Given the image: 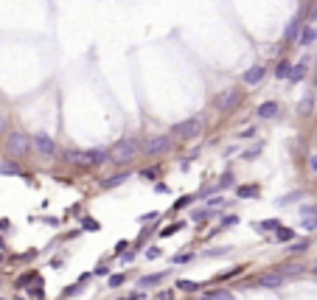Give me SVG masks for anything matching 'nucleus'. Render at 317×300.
<instances>
[{"mask_svg": "<svg viewBox=\"0 0 317 300\" xmlns=\"http://www.w3.org/2000/svg\"><path fill=\"white\" fill-rule=\"evenodd\" d=\"M138 152H140V143H138L135 138H124V140H118L110 149V163H115V166H129V163L138 160Z\"/></svg>", "mask_w": 317, "mask_h": 300, "instance_id": "nucleus-1", "label": "nucleus"}, {"mask_svg": "<svg viewBox=\"0 0 317 300\" xmlns=\"http://www.w3.org/2000/svg\"><path fill=\"white\" fill-rule=\"evenodd\" d=\"M177 289H182V292H197V289H199V283H194V280H180V283H177Z\"/></svg>", "mask_w": 317, "mask_h": 300, "instance_id": "nucleus-23", "label": "nucleus"}, {"mask_svg": "<svg viewBox=\"0 0 317 300\" xmlns=\"http://www.w3.org/2000/svg\"><path fill=\"white\" fill-rule=\"evenodd\" d=\"M233 182V174L227 171V174H222V180H219V188H225V185H230Z\"/></svg>", "mask_w": 317, "mask_h": 300, "instance_id": "nucleus-31", "label": "nucleus"}, {"mask_svg": "<svg viewBox=\"0 0 317 300\" xmlns=\"http://www.w3.org/2000/svg\"><path fill=\"white\" fill-rule=\"evenodd\" d=\"M166 278V272H155V275H146V278H140V286H155L160 280Z\"/></svg>", "mask_w": 317, "mask_h": 300, "instance_id": "nucleus-15", "label": "nucleus"}, {"mask_svg": "<svg viewBox=\"0 0 317 300\" xmlns=\"http://www.w3.org/2000/svg\"><path fill=\"white\" fill-rule=\"evenodd\" d=\"M303 230H317V219H315V216H306V219H303Z\"/></svg>", "mask_w": 317, "mask_h": 300, "instance_id": "nucleus-28", "label": "nucleus"}, {"mask_svg": "<svg viewBox=\"0 0 317 300\" xmlns=\"http://www.w3.org/2000/svg\"><path fill=\"white\" fill-rule=\"evenodd\" d=\"M6 227H9V222H6V219H0V230H6Z\"/></svg>", "mask_w": 317, "mask_h": 300, "instance_id": "nucleus-38", "label": "nucleus"}, {"mask_svg": "<svg viewBox=\"0 0 317 300\" xmlns=\"http://www.w3.org/2000/svg\"><path fill=\"white\" fill-rule=\"evenodd\" d=\"M202 300H230V292H214V295H208Z\"/></svg>", "mask_w": 317, "mask_h": 300, "instance_id": "nucleus-25", "label": "nucleus"}, {"mask_svg": "<svg viewBox=\"0 0 317 300\" xmlns=\"http://www.w3.org/2000/svg\"><path fill=\"white\" fill-rule=\"evenodd\" d=\"M65 163H70V166H87V152L84 149H68L65 152Z\"/></svg>", "mask_w": 317, "mask_h": 300, "instance_id": "nucleus-7", "label": "nucleus"}, {"mask_svg": "<svg viewBox=\"0 0 317 300\" xmlns=\"http://www.w3.org/2000/svg\"><path fill=\"white\" fill-rule=\"evenodd\" d=\"M264 76H267V67H261V65L250 67L247 73H244V84H250V87H253V84H258Z\"/></svg>", "mask_w": 317, "mask_h": 300, "instance_id": "nucleus-9", "label": "nucleus"}, {"mask_svg": "<svg viewBox=\"0 0 317 300\" xmlns=\"http://www.w3.org/2000/svg\"><path fill=\"white\" fill-rule=\"evenodd\" d=\"M81 227H84L87 233H96V230H101V224L96 222V219H84V222H81Z\"/></svg>", "mask_w": 317, "mask_h": 300, "instance_id": "nucleus-22", "label": "nucleus"}, {"mask_svg": "<svg viewBox=\"0 0 317 300\" xmlns=\"http://www.w3.org/2000/svg\"><path fill=\"white\" fill-rule=\"evenodd\" d=\"M300 37V20L295 17L292 22H289V28H286V40H297Z\"/></svg>", "mask_w": 317, "mask_h": 300, "instance_id": "nucleus-13", "label": "nucleus"}, {"mask_svg": "<svg viewBox=\"0 0 317 300\" xmlns=\"http://www.w3.org/2000/svg\"><path fill=\"white\" fill-rule=\"evenodd\" d=\"M289 73H292V65H289V62H281L278 70H275V76L278 79H289Z\"/></svg>", "mask_w": 317, "mask_h": 300, "instance_id": "nucleus-17", "label": "nucleus"}, {"mask_svg": "<svg viewBox=\"0 0 317 300\" xmlns=\"http://www.w3.org/2000/svg\"><path fill=\"white\" fill-rule=\"evenodd\" d=\"M110 160V149H90L87 152V166H101Z\"/></svg>", "mask_w": 317, "mask_h": 300, "instance_id": "nucleus-8", "label": "nucleus"}, {"mask_svg": "<svg viewBox=\"0 0 317 300\" xmlns=\"http://www.w3.org/2000/svg\"><path fill=\"white\" fill-rule=\"evenodd\" d=\"M191 200H194V197H182V200H177V208H185Z\"/></svg>", "mask_w": 317, "mask_h": 300, "instance_id": "nucleus-35", "label": "nucleus"}, {"mask_svg": "<svg viewBox=\"0 0 317 300\" xmlns=\"http://www.w3.org/2000/svg\"><path fill=\"white\" fill-rule=\"evenodd\" d=\"M202 132V118H188L171 126V138H197Z\"/></svg>", "mask_w": 317, "mask_h": 300, "instance_id": "nucleus-5", "label": "nucleus"}, {"mask_svg": "<svg viewBox=\"0 0 317 300\" xmlns=\"http://www.w3.org/2000/svg\"><path fill=\"white\" fill-rule=\"evenodd\" d=\"M129 180V171H124V174H115V177L104 180V188H115V185H121V182H126Z\"/></svg>", "mask_w": 317, "mask_h": 300, "instance_id": "nucleus-12", "label": "nucleus"}, {"mask_svg": "<svg viewBox=\"0 0 317 300\" xmlns=\"http://www.w3.org/2000/svg\"><path fill=\"white\" fill-rule=\"evenodd\" d=\"M315 275H317V267H315Z\"/></svg>", "mask_w": 317, "mask_h": 300, "instance_id": "nucleus-40", "label": "nucleus"}, {"mask_svg": "<svg viewBox=\"0 0 317 300\" xmlns=\"http://www.w3.org/2000/svg\"><path fill=\"white\" fill-rule=\"evenodd\" d=\"M312 107H315V99L306 96V99L300 101V107H297V115H312Z\"/></svg>", "mask_w": 317, "mask_h": 300, "instance_id": "nucleus-14", "label": "nucleus"}, {"mask_svg": "<svg viewBox=\"0 0 317 300\" xmlns=\"http://www.w3.org/2000/svg\"><path fill=\"white\" fill-rule=\"evenodd\" d=\"M309 168H312V171L317 174V155H315V157H309Z\"/></svg>", "mask_w": 317, "mask_h": 300, "instance_id": "nucleus-37", "label": "nucleus"}, {"mask_svg": "<svg viewBox=\"0 0 317 300\" xmlns=\"http://www.w3.org/2000/svg\"><path fill=\"white\" fill-rule=\"evenodd\" d=\"M306 250H309V241H295V244L289 247V253H292V256H295V253L300 256V253H306Z\"/></svg>", "mask_w": 317, "mask_h": 300, "instance_id": "nucleus-24", "label": "nucleus"}, {"mask_svg": "<svg viewBox=\"0 0 317 300\" xmlns=\"http://www.w3.org/2000/svg\"><path fill=\"white\" fill-rule=\"evenodd\" d=\"M6 129H9V121H6V115L0 112V135H6Z\"/></svg>", "mask_w": 317, "mask_h": 300, "instance_id": "nucleus-33", "label": "nucleus"}, {"mask_svg": "<svg viewBox=\"0 0 317 300\" xmlns=\"http://www.w3.org/2000/svg\"><path fill=\"white\" fill-rule=\"evenodd\" d=\"M303 70H306V62L295 65V67H292V73H289V79H292V81H300V79H303Z\"/></svg>", "mask_w": 317, "mask_h": 300, "instance_id": "nucleus-19", "label": "nucleus"}, {"mask_svg": "<svg viewBox=\"0 0 317 300\" xmlns=\"http://www.w3.org/2000/svg\"><path fill=\"white\" fill-rule=\"evenodd\" d=\"M281 283H283L281 272H272V275H264V278H261V286H281Z\"/></svg>", "mask_w": 317, "mask_h": 300, "instance_id": "nucleus-11", "label": "nucleus"}, {"mask_svg": "<svg viewBox=\"0 0 317 300\" xmlns=\"http://www.w3.org/2000/svg\"><path fill=\"white\" fill-rule=\"evenodd\" d=\"M241 99H244L241 87H227V90H222V93H216L214 107L219 112H230V110H236L238 104H241Z\"/></svg>", "mask_w": 317, "mask_h": 300, "instance_id": "nucleus-2", "label": "nucleus"}, {"mask_svg": "<svg viewBox=\"0 0 317 300\" xmlns=\"http://www.w3.org/2000/svg\"><path fill=\"white\" fill-rule=\"evenodd\" d=\"M126 280V275H110V286H121Z\"/></svg>", "mask_w": 317, "mask_h": 300, "instance_id": "nucleus-30", "label": "nucleus"}, {"mask_svg": "<svg viewBox=\"0 0 317 300\" xmlns=\"http://www.w3.org/2000/svg\"><path fill=\"white\" fill-rule=\"evenodd\" d=\"M317 40V31L315 28H306L303 34H300V45H309V42H315Z\"/></svg>", "mask_w": 317, "mask_h": 300, "instance_id": "nucleus-18", "label": "nucleus"}, {"mask_svg": "<svg viewBox=\"0 0 317 300\" xmlns=\"http://www.w3.org/2000/svg\"><path fill=\"white\" fill-rule=\"evenodd\" d=\"M278 115V104L275 101H264L258 107V118H275Z\"/></svg>", "mask_w": 317, "mask_h": 300, "instance_id": "nucleus-10", "label": "nucleus"}, {"mask_svg": "<svg viewBox=\"0 0 317 300\" xmlns=\"http://www.w3.org/2000/svg\"><path fill=\"white\" fill-rule=\"evenodd\" d=\"M182 227H185V222H174V224H169V227H166L160 236H163V239H166V236H174L177 230H182Z\"/></svg>", "mask_w": 317, "mask_h": 300, "instance_id": "nucleus-20", "label": "nucleus"}, {"mask_svg": "<svg viewBox=\"0 0 317 300\" xmlns=\"http://www.w3.org/2000/svg\"><path fill=\"white\" fill-rule=\"evenodd\" d=\"M300 213H303V219H306V216H315V219H317V208H312V205H303Z\"/></svg>", "mask_w": 317, "mask_h": 300, "instance_id": "nucleus-29", "label": "nucleus"}, {"mask_svg": "<svg viewBox=\"0 0 317 300\" xmlns=\"http://www.w3.org/2000/svg\"><path fill=\"white\" fill-rule=\"evenodd\" d=\"M191 253H177V256H174V264H188V261H191Z\"/></svg>", "mask_w": 317, "mask_h": 300, "instance_id": "nucleus-27", "label": "nucleus"}, {"mask_svg": "<svg viewBox=\"0 0 317 300\" xmlns=\"http://www.w3.org/2000/svg\"><path fill=\"white\" fill-rule=\"evenodd\" d=\"M238 222V219H236V216H227V219H225V222H222V227H230V224H236Z\"/></svg>", "mask_w": 317, "mask_h": 300, "instance_id": "nucleus-36", "label": "nucleus"}, {"mask_svg": "<svg viewBox=\"0 0 317 300\" xmlns=\"http://www.w3.org/2000/svg\"><path fill=\"white\" fill-rule=\"evenodd\" d=\"M140 149H143L149 157L166 155V152L171 149V135H152V138H146V140H143V146H140Z\"/></svg>", "mask_w": 317, "mask_h": 300, "instance_id": "nucleus-4", "label": "nucleus"}, {"mask_svg": "<svg viewBox=\"0 0 317 300\" xmlns=\"http://www.w3.org/2000/svg\"><path fill=\"white\" fill-rule=\"evenodd\" d=\"M258 188H238V197H256Z\"/></svg>", "mask_w": 317, "mask_h": 300, "instance_id": "nucleus-32", "label": "nucleus"}, {"mask_svg": "<svg viewBox=\"0 0 317 300\" xmlns=\"http://www.w3.org/2000/svg\"><path fill=\"white\" fill-rule=\"evenodd\" d=\"M160 256V247H149L146 250V258H158Z\"/></svg>", "mask_w": 317, "mask_h": 300, "instance_id": "nucleus-34", "label": "nucleus"}, {"mask_svg": "<svg viewBox=\"0 0 317 300\" xmlns=\"http://www.w3.org/2000/svg\"><path fill=\"white\" fill-rule=\"evenodd\" d=\"M278 227H281V222H278V219H264V222L258 224V230H267V233H275Z\"/></svg>", "mask_w": 317, "mask_h": 300, "instance_id": "nucleus-16", "label": "nucleus"}, {"mask_svg": "<svg viewBox=\"0 0 317 300\" xmlns=\"http://www.w3.org/2000/svg\"><path fill=\"white\" fill-rule=\"evenodd\" d=\"M275 233H278V239H281V241H289V239H292V230H286V227H278V230H275Z\"/></svg>", "mask_w": 317, "mask_h": 300, "instance_id": "nucleus-26", "label": "nucleus"}, {"mask_svg": "<svg viewBox=\"0 0 317 300\" xmlns=\"http://www.w3.org/2000/svg\"><path fill=\"white\" fill-rule=\"evenodd\" d=\"M0 174H6V177H14V174H20V171H17V166H12V163H0Z\"/></svg>", "mask_w": 317, "mask_h": 300, "instance_id": "nucleus-21", "label": "nucleus"}, {"mask_svg": "<svg viewBox=\"0 0 317 300\" xmlns=\"http://www.w3.org/2000/svg\"><path fill=\"white\" fill-rule=\"evenodd\" d=\"M31 149V138L25 132H9L6 135V152L12 157H25Z\"/></svg>", "mask_w": 317, "mask_h": 300, "instance_id": "nucleus-3", "label": "nucleus"}, {"mask_svg": "<svg viewBox=\"0 0 317 300\" xmlns=\"http://www.w3.org/2000/svg\"><path fill=\"white\" fill-rule=\"evenodd\" d=\"M31 146L37 149V155L40 157H54L57 155V140H54L48 132H37L34 138H31Z\"/></svg>", "mask_w": 317, "mask_h": 300, "instance_id": "nucleus-6", "label": "nucleus"}, {"mask_svg": "<svg viewBox=\"0 0 317 300\" xmlns=\"http://www.w3.org/2000/svg\"><path fill=\"white\" fill-rule=\"evenodd\" d=\"M315 87H317V76H315Z\"/></svg>", "mask_w": 317, "mask_h": 300, "instance_id": "nucleus-39", "label": "nucleus"}]
</instances>
